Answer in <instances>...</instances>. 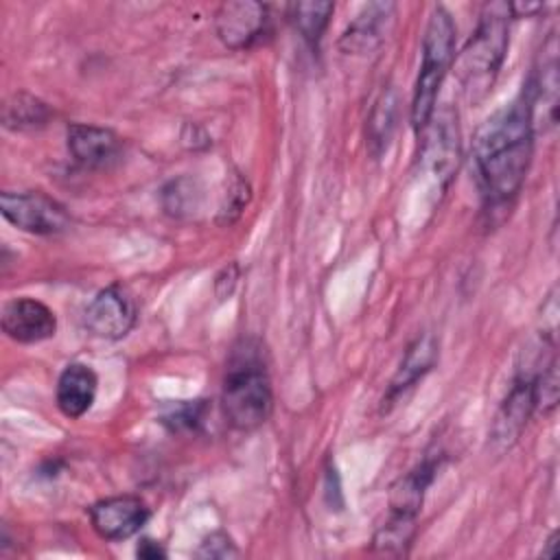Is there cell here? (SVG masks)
Returning <instances> with one entry per match:
<instances>
[{"instance_id": "1", "label": "cell", "mask_w": 560, "mask_h": 560, "mask_svg": "<svg viewBox=\"0 0 560 560\" xmlns=\"http://www.w3.org/2000/svg\"><path fill=\"white\" fill-rule=\"evenodd\" d=\"M534 153V125L527 98L521 96L492 114L477 131L472 162L488 206L510 203L529 171Z\"/></svg>"}, {"instance_id": "2", "label": "cell", "mask_w": 560, "mask_h": 560, "mask_svg": "<svg viewBox=\"0 0 560 560\" xmlns=\"http://www.w3.org/2000/svg\"><path fill=\"white\" fill-rule=\"evenodd\" d=\"M223 416L236 431L262 427L273 411V389L256 339H241L228 359L221 387Z\"/></svg>"}, {"instance_id": "3", "label": "cell", "mask_w": 560, "mask_h": 560, "mask_svg": "<svg viewBox=\"0 0 560 560\" xmlns=\"http://www.w3.org/2000/svg\"><path fill=\"white\" fill-rule=\"evenodd\" d=\"M510 20V2H488L479 13L477 28L457 57V79L470 103L483 101L497 81L508 52Z\"/></svg>"}, {"instance_id": "4", "label": "cell", "mask_w": 560, "mask_h": 560, "mask_svg": "<svg viewBox=\"0 0 560 560\" xmlns=\"http://www.w3.org/2000/svg\"><path fill=\"white\" fill-rule=\"evenodd\" d=\"M455 22L444 4H435L422 37V61L411 98V127L420 136L435 114V101L455 59Z\"/></svg>"}, {"instance_id": "5", "label": "cell", "mask_w": 560, "mask_h": 560, "mask_svg": "<svg viewBox=\"0 0 560 560\" xmlns=\"http://www.w3.org/2000/svg\"><path fill=\"white\" fill-rule=\"evenodd\" d=\"M0 212L18 230L37 236L61 234L70 228L68 210L57 199L39 190H4L0 195Z\"/></svg>"}, {"instance_id": "6", "label": "cell", "mask_w": 560, "mask_h": 560, "mask_svg": "<svg viewBox=\"0 0 560 560\" xmlns=\"http://www.w3.org/2000/svg\"><path fill=\"white\" fill-rule=\"evenodd\" d=\"M534 376L536 372H518L516 378L512 381L508 396L503 398L501 407L494 413L488 433V446L499 455L510 451L518 442L523 429L527 427L529 418L536 411Z\"/></svg>"}, {"instance_id": "7", "label": "cell", "mask_w": 560, "mask_h": 560, "mask_svg": "<svg viewBox=\"0 0 560 560\" xmlns=\"http://www.w3.org/2000/svg\"><path fill=\"white\" fill-rule=\"evenodd\" d=\"M138 319V306L133 295L120 284L114 282L101 289L92 302L85 306L83 324L85 328L107 341H118L131 332Z\"/></svg>"}, {"instance_id": "8", "label": "cell", "mask_w": 560, "mask_h": 560, "mask_svg": "<svg viewBox=\"0 0 560 560\" xmlns=\"http://www.w3.org/2000/svg\"><path fill=\"white\" fill-rule=\"evenodd\" d=\"M558 39L556 33H549V37L542 44V50L538 55V63L527 81V88L523 96L527 98L532 125L534 131L542 127V133L549 131L556 125V112H558Z\"/></svg>"}, {"instance_id": "9", "label": "cell", "mask_w": 560, "mask_h": 560, "mask_svg": "<svg viewBox=\"0 0 560 560\" xmlns=\"http://www.w3.org/2000/svg\"><path fill=\"white\" fill-rule=\"evenodd\" d=\"M269 31V7L254 0L223 2L214 13V33L232 50L252 48Z\"/></svg>"}, {"instance_id": "10", "label": "cell", "mask_w": 560, "mask_h": 560, "mask_svg": "<svg viewBox=\"0 0 560 560\" xmlns=\"http://www.w3.org/2000/svg\"><path fill=\"white\" fill-rule=\"evenodd\" d=\"M90 523L103 540H127L136 536L151 518L149 505L136 494H116L88 508Z\"/></svg>"}, {"instance_id": "11", "label": "cell", "mask_w": 560, "mask_h": 560, "mask_svg": "<svg viewBox=\"0 0 560 560\" xmlns=\"http://www.w3.org/2000/svg\"><path fill=\"white\" fill-rule=\"evenodd\" d=\"M2 330L18 343H39L55 337L57 317L35 298H15L2 308Z\"/></svg>"}, {"instance_id": "12", "label": "cell", "mask_w": 560, "mask_h": 560, "mask_svg": "<svg viewBox=\"0 0 560 560\" xmlns=\"http://www.w3.org/2000/svg\"><path fill=\"white\" fill-rule=\"evenodd\" d=\"M66 138L72 158L85 168H107L122 153V140L109 127L72 122Z\"/></svg>"}, {"instance_id": "13", "label": "cell", "mask_w": 560, "mask_h": 560, "mask_svg": "<svg viewBox=\"0 0 560 560\" xmlns=\"http://www.w3.org/2000/svg\"><path fill=\"white\" fill-rule=\"evenodd\" d=\"M427 136L422 140V162L433 171V175L451 177L453 168L457 166L459 153V131H457V116L451 107L438 112V120H429L427 129L420 133Z\"/></svg>"}, {"instance_id": "14", "label": "cell", "mask_w": 560, "mask_h": 560, "mask_svg": "<svg viewBox=\"0 0 560 560\" xmlns=\"http://www.w3.org/2000/svg\"><path fill=\"white\" fill-rule=\"evenodd\" d=\"M394 11L396 4L392 2H372L363 7L339 37V48L348 55H365L378 48L385 39Z\"/></svg>"}, {"instance_id": "15", "label": "cell", "mask_w": 560, "mask_h": 560, "mask_svg": "<svg viewBox=\"0 0 560 560\" xmlns=\"http://www.w3.org/2000/svg\"><path fill=\"white\" fill-rule=\"evenodd\" d=\"M438 361V339L431 332L418 335L405 350L402 361L396 370V374L389 381L387 394L383 396V411L394 405V400L405 394L409 387H413Z\"/></svg>"}, {"instance_id": "16", "label": "cell", "mask_w": 560, "mask_h": 560, "mask_svg": "<svg viewBox=\"0 0 560 560\" xmlns=\"http://www.w3.org/2000/svg\"><path fill=\"white\" fill-rule=\"evenodd\" d=\"M96 389H98V378L90 365L85 363L66 365L63 372L59 374L57 392H55L59 411L70 420L85 416L94 405Z\"/></svg>"}, {"instance_id": "17", "label": "cell", "mask_w": 560, "mask_h": 560, "mask_svg": "<svg viewBox=\"0 0 560 560\" xmlns=\"http://www.w3.org/2000/svg\"><path fill=\"white\" fill-rule=\"evenodd\" d=\"M440 466H442V457L429 455L409 472L398 477L389 490V512L418 518L427 488L433 483Z\"/></svg>"}, {"instance_id": "18", "label": "cell", "mask_w": 560, "mask_h": 560, "mask_svg": "<svg viewBox=\"0 0 560 560\" xmlns=\"http://www.w3.org/2000/svg\"><path fill=\"white\" fill-rule=\"evenodd\" d=\"M396 118H398V96H396V90L389 85L376 98L365 125V144L374 158H381L387 151L396 129Z\"/></svg>"}, {"instance_id": "19", "label": "cell", "mask_w": 560, "mask_h": 560, "mask_svg": "<svg viewBox=\"0 0 560 560\" xmlns=\"http://www.w3.org/2000/svg\"><path fill=\"white\" fill-rule=\"evenodd\" d=\"M335 13L332 2H319V0H308V2H291L287 4V18L298 31V35L311 46L317 48L328 22Z\"/></svg>"}, {"instance_id": "20", "label": "cell", "mask_w": 560, "mask_h": 560, "mask_svg": "<svg viewBox=\"0 0 560 560\" xmlns=\"http://www.w3.org/2000/svg\"><path fill=\"white\" fill-rule=\"evenodd\" d=\"M50 107L28 92H15L2 105V125L11 131L39 129L50 120Z\"/></svg>"}, {"instance_id": "21", "label": "cell", "mask_w": 560, "mask_h": 560, "mask_svg": "<svg viewBox=\"0 0 560 560\" xmlns=\"http://www.w3.org/2000/svg\"><path fill=\"white\" fill-rule=\"evenodd\" d=\"M418 527L416 516L389 512L385 523L374 532L372 551L381 556H407Z\"/></svg>"}, {"instance_id": "22", "label": "cell", "mask_w": 560, "mask_h": 560, "mask_svg": "<svg viewBox=\"0 0 560 560\" xmlns=\"http://www.w3.org/2000/svg\"><path fill=\"white\" fill-rule=\"evenodd\" d=\"M208 413L206 400H188L177 407H173L164 418L162 424L171 433H197L203 424V418Z\"/></svg>"}, {"instance_id": "23", "label": "cell", "mask_w": 560, "mask_h": 560, "mask_svg": "<svg viewBox=\"0 0 560 560\" xmlns=\"http://www.w3.org/2000/svg\"><path fill=\"white\" fill-rule=\"evenodd\" d=\"M534 392H536V411L549 413L558 405L560 394V378H558V359L551 357L540 372L534 376Z\"/></svg>"}, {"instance_id": "24", "label": "cell", "mask_w": 560, "mask_h": 560, "mask_svg": "<svg viewBox=\"0 0 560 560\" xmlns=\"http://www.w3.org/2000/svg\"><path fill=\"white\" fill-rule=\"evenodd\" d=\"M249 201V184L238 175L234 173L232 177V184L228 186V195H225V203L221 208V223H234L238 219V214L243 212V208L247 206Z\"/></svg>"}, {"instance_id": "25", "label": "cell", "mask_w": 560, "mask_h": 560, "mask_svg": "<svg viewBox=\"0 0 560 560\" xmlns=\"http://www.w3.org/2000/svg\"><path fill=\"white\" fill-rule=\"evenodd\" d=\"M197 558H234L238 556V549L234 540L225 532H212L195 551Z\"/></svg>"}, {"instance_id": "26", "label": "cell", "mask_w": 560, "mask_h": 560, "mask_svg": "<svg viewBox=\"0 0 560 560\" xmlns=\"http://www.w3.org/2000/svg\"><path fill=\"white\" fill-rule=\"evenodd\" d=\"M136 556L142 560H162L166 558V549L153 538H142L136 547Z\"/></svg>"}, {"instance_id": "27", "label": "cell", "mask_w": 560, "mask_h": 560, "mask_svg": "<svg viewBox=\"0 0 560 560\" xmlns=\"http://www.w3.org/2000/svg\"><path fill=\"white\" fill-rule=\"evenodd\" d=\"M556 540H558V534H551L549 540H547V549H542V556H545V558H553V556H556V551H553Z\"/></svg>"}]
</instances>
